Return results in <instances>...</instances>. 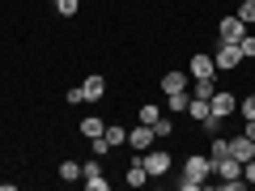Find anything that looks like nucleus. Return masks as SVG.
Masks as SVG:
<instances>
[{"label":"nucleus","mask_w":255,"mask_h":191,"mask_svg":"<svg viewBox=\"0 0 255 191\" xmlns=\"http://www.w3.org/2000/svg\"><path fill=\"white\" fill-rule=\"evenodd\" d=\"M230 157H234V162H251V157H255V140H247L243 132L230 136Z\"/></svg>","instance_id":"8"},{"label":"nucleus","mask_w":255,"mask_h":191,"mask_svg":"<svg viewBox=\"0 0 255 191\" xmlns=\"http://www.w3.org/2000/svg\"><path fill=\"white\" fill-rule=\"evenodd\" d=\"M243 136H247V140H255V119H243Z\"/></svg>","instance_id":"29"},{"label":"nucleus","mask_w":255,"mask_h":191,"mask_svg":"<svg viewBox=\"0 0 255 191\" xmlns=\"http://www.w3.org/2000/svg\"><path fill=\"white\" fill-rule=\"evenodd\" d=\"M81 179V162H60V183H77Z\"/></svg>","instance_id":"18"},{"label":"nucleus","mask_w":255,"mask_h":191,"mask_svg":"<svg viewBox=\"0 0 255 191\" xmlns=\"http://www.w3.org/2000/svg\"><path fill=\"white\" fill-rule=\"evenodd\" d=\"M238 51H243V60H255V34H243V38H238Z\"/></svg>","instance_id":"24"},{"label":"nucleus","mask_w":255,"mask_h":191,"mask_svg":"<svg viewBox=\"0 0 255 191\" xmlns=\"http://www.w3.org/2000/svg\"><path fill=\"white\" fill-rule=\"evenodd\" d=\"M145 183H149L145 162H132V166H128V187H145Z\"/></svg>","instance_id":"15"},{"label":"nucleus","mask_w":255,"mask_h":191,"mask_svg":"<svg viewBox=\"0 0 255 191\" xmlns=\"http://www.w3.org/2000/svg\"><path fill=\"white\" fill-rule=\"evenodd\" d=\"M243 179H247V183H255V157H251V162H243Z\"/></svg>","instance_id":"28"},{"label":"nucleus","mask_w":255,"mask_h":191,"mask_svg":"<svg viewBox=\"0 0 255 191\" xmlns=\"http://www.w3.org/2000/svg\"><path fill=\"white\" fill-rule=\"evenodd\" d=\"M51 9L60 13V17H77V9H81V0H51Z\"/></svg>","instance_id":"19"},{"label":"nucleus","mask_w":255,"mask_h":191,"mask_svg":"<svg viewBox=\"0 0 255 191\" xmlns=\"http://www.w3.org/2000/svg\"><path fill=\"white\" fill-rule=\"evenodd\" d=\"M102 132H107V123H102V115H98V110H94V115H85V119H81V136H85V140L102 136Z\"/></svg>","instance_id":"12"},{"label":"nucleus","mask_w":255,"mask_h":191,"mask_svg":"<svg viewBox=\"0 0 255 191\" xmlns=\"http://www.w3.org/2000/svg\"><path fill=\"white\" fill-rule=\"evenodd\" d=\"M90 179H102V162L94 157V162H81V183H90Z\"/></svg>","instance_id":"21"},{"label":"nucleus","mask_w":255,"mask_h":191,"mask_svg":"<svg viewBox=\"0 0 255 191\" xmlns=\"http://www.w3.org/2000/svg\"><path fill=\"white\" fill-rule=\"evenodd\" d=\"M153 132H157V140H166V136H174V123H170V119H157V123H153Z\"/></svg>","instance_id":"25"},{"label":"nucleus","mask_w":255,"mask_h":191,"mask_svg":"<svg viewBox=\"0 0 255 191\" xmlns=\"http://www.w3.org/2000/svg\"><path fill=\"white\" fill-rule=\"evenodd\" d=\"M81 90H85V102H102V98H107V77H98V73L85 77Z\"/></svg>","instance_id":"9"},{"label":"nucleus","mask_w":255,"mask_h":191,"mask_svg":"<svg viewBox=\"0 0 255 191\" xmlns=\"http://www.w3.org/2000/svg\"><path fill=\"white\" fill-rule=\"evenodd\" d=\"M90 149H94V157H107V153H111V145H107V136H94V145H90Z\"/></svg>","instance_id":"27"},{"label":"nucleus","mask_w":255,"mask_h":191,"mask_svg":"<svg viewBox=\"0 0 255 191\" xmlns=\"http://www.w3.org/2000/svg\"><path fill=\"white\" fill-rule=\"evenodd\" d=\"M234 13H238L243 21H247V26H255V0H243V4H238Z\"/></svg>","instance_id":"23"},{"label":"nucleus","mask_w":255,"mask_h":191,"mask_svg":"<svg viewBox=\"0 0 255 191\" xmlns=\"http://www.w3.org/2000/svg\"><path fill=\"white\" fill-rule=\"evenodd\" d=\"M157 119H162V106H157V102H145V106L136 110V123H149V127H153Z\"/></svg>","instance_id":"16"},{"label":"nucleus","mask_w":255,"mask_h":191,"mask_svg":"<svg viewBox=\"0 0 255 191\" xmlns=\"http://www.w3.org/2000/svg\"><path fill=\"white\" fill-rule=\"evenodd\" d=\"M209 179H213V157H209V153H191L187 162H183V179H179V191H200Z\"/></svg>","instance_id":"1"},{"label":"nucleus","mask_w":255,"mask_h":191,"mask_svg":"<svg viewBox=\"0 0 255 191\" xmlns=\"http://www.w3.org/2000/svg\"><path fill=\"white\" fill-rule=\"evenodd\" d=\"M102 136H107V145H111V149H115V145H128V127L107 123V132H102Z\"/></svg>","instance_id":"17"},{"label":"nucleus","mask_w":255,"mask_h":191,"mask_svg":"<svg viewBox=\"0 0 255 191\" xmlns=\"http://www.w3.org/2000/svg\"><path fill=\"white\" fill-rule=\"evenodd\" d=\"M187 77H217L213 55H209V51H196V55H191V64H187Z\"/></svg>","instance_id":"7"},{"label":"nucleus","mask_w":255,"mask_h":191,"mask_svg":"<svg viewBox=\"0 0 255 191\" xmlns=\"http://www.w3.org/2000/svg\"><path fill=\"white\" fill-rule=\"evenodd\" d=\"M128 145L136 149V153H145V149H153V145H157V132H153L149 123H136L132 132H128Z\"/></svg>","instance_id":"6"},{"label":"nucleus","mask_w":255,"mask_h":191,"mask_svg":"<svg viewBox=\"0 0 255 191\" xmlns=\"http://www.w3.org/2000/svg\"><path fill=\"white\" fill-rule=\"evenodd\" d=\"M209 106H213V115H217V119H230V115H238V98H234L230 90H217V94L209 98Z\"/></svg>","instance_id":"5"},{"label":"nucleus","mask_w":255,"mask_h":191,"mask_svg":"<svg viewBox=\"0 0 255 191\" xmlns=\"http://www.w3.org/2000/svg\"><path fill=\"white\" fill-rule=\"evenodd\" d=\"M209 157H213V162L230 157V136H209Z\"/></svg>","instance_id":"14"},{"label":"nucleus","mask_w":255,"mask_h":191,"mask_svg":"<svg viewBox=\"0 0 255 191\" xmlns=\"http://www.w3.org/2000/svg\"><path fill=\"white\" fill-rule=\"evenodd\" d=\"M217 94V77H191V98H213Z\"/></svg>","instance_id":"10"},{"label":"nucleus","mask_w":255,"mask_h":191,"mask_svg":"<svg viewBox=\"0 0 255 191\" xmlns=\"http://www.w3.org/2000/svg\"><path fill=\"white\" fill-rule=\"evenodd\" d=\"M187 85H191L187 73H162V90H166V94H183Z\"/></svg>","instance_id":"11"},{"label":"nucleus","mask_w":255,"mask_h":191,"mask_svg":"<svg viewBox=\"0 0 255 191\" xmlns=\"http://www.w3.org/2000/svg\"><path fill=\"white\" fill-rule=\"evenodd\" d=\"M187 106H191V90H183V94H166V110H179V115H187Z\"/></svg>","instance_id":"13"},{"label":"nucleus","mask_w":255,"mask_h":191,"mask_svg":"<svg viewBox=\"0 0 255 191\" xmlns=\"http://www.w3.org/2000/svg\"><path fill=\"white\" fill-rule=\"evenodd\" d=\"M221 127H226V119H217V115L200 119V132H204V136H221Z\"/></svg>","instance_id":"20"},{"label":"nucleus","mask_w":255,"mask_h":191,"mask_svg":"<svg viewBox=\"0 0 255 191\" xmlns=\"http://www.w3.org/2000/svg\"><path fill=\"white\" fill-rule=\"evenodd\" d=\"M243 34H247V21L238 17V13H226V17L217 21V38L221 43H238Z\"/></svg>","instance_id":"4"},{"label":"nucleus","mask_w":255,"mask_h":191,"mask_svg":"<svg viewBox=\"0 0 255 191\" xmlns=\"http://www.w3.org/2000/svg\"><path fill=\"white\" fill-rule=\"evenodd\" d=\"M213 64H217V73H234L238 64H243V51H238V43H217V51H213Z\"/></svg>","instance_id":"3"},{"label":"nucleus","mask_w":255,"mask_h":191,"mask_svg":"<svg viewBox=\"0 0 255 191\" xmlns=\"http://www.w3.org/2000/svg\"><path fill=\"white\" fill-rule=\"evenodd\" d=\"M64 98H68V106H81V102H85V90H81V85H73Z\"/></svg>","instance_id":"26"},{"label":"nucleus","mask_w":255,"mask_h":191,"mask_svg":"<svg viewBox=\"0 0 255 191\" xmlns=\"http://www.w3.org/2000/svg\"><path fill=\"white\" fill-rule=\"evenodd\" d=\"M238 119H255V94L238 98Z\"/></svg>","instance_id":"22"},{"label":"nucleus","mask_w":255,"mask_h":191,"mask_svg":"<svg viewBox=\"0 0 255 191\" xmlns=\"http://www.w3.org/2000/svg\"><path fill=\"white\" fill-rule=\"evenodd\" d=\"M140 162H145L149 179H166V174H170V153H166V149H145Z\"/></svg>","instance_id":"2"}]
</instances>
